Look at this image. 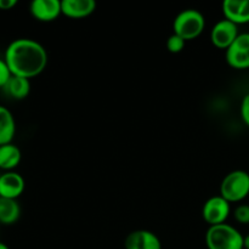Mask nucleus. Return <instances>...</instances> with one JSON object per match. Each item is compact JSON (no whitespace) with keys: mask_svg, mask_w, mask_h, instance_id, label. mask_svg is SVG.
Wrapping results in <instances>:
<instances>
[{"mask_svg":"<svg viewBox=\"0 0 249 249\" xmlns=\"http://www.w3.org/2000/svg\"><path fill=\"white\" fill-rule=\"evenodd\" d=\"M12 75L31 78L40 74L48 65V53L38 41L19 38L7 45L4 55Z\"/></svg>","mask_w":249,"mask_h":249,"instance_id":"obj_1","label":"nucleus"},{"mask_svg":"<svg viewBox=\"0 0 249 249\" xmlns=\"http://www.w3.org/2000/svg\"><path fill=\"white\" fill-rule=\"evenodd\" d=\"M208 249H245L242 233L229 224L209 226L206 233Z\"/></svg>","mask_w":249,"mask_h":249,"instance_id":"obj_2","label":"nucleus"},{"mask_svg":"<svg viewBox=\"0 0 249 249\" xmlns=\"http://www.w3.org/2000/svg\"><path fill=\"white\" fill-rule=\"evenodd\" d=\"M206 27V18L195 9H186L180 12L174 19V33L181 36L185 41L192 40L199 36Z\"/></svg>","mask_w":249,"mask_h":249,"instance_id":"obj_3","label":"nucleus"},{"mask_svg":"<svg viewBox=\"0 0 249 249\" xmlns=\"http://www.w3.org/2000/svg\"><path fill=\"white\" fill-rule=\"evenodd\" d=\"M249 195V174L245 170H233L223 179L220 196L229 203L241 202Z\"/></svg>","mask_w":249,"mask_h":249,"instance_id":"obj_4","label":"nucleus"},{"mask_svg":"<svg viewBox=\"0 0 249 249\" xmlns=\"http://www.w3.org/2000/svg\"><path fill=\"white\" fill-rule=\"evenodd\" d=\"M231 203L219 195L209 198L202 208V216L211 226L225 224L231 212Z\"/></svg>","mask_w":249,"mask_h":249,"instance_id":"obj_5","label":"nucleus"},{"mask_svg":"<svg viewBox=\"0 0 249 249\" xmlns=\"http://www.w3.org/2000/svg\"><path fill=\"white\" fill-rule=\"evenodd\" d=\"M226 62L236 70L249 68V33L238 34L232 45L226 50Z\"/></svg>","mask_w":249,"mask_h":249,"instance_id":"obj_6","label":"nucleus"},{"mask_svg":"<svg viewBox=\"0 0 249 249\" xmlns=\"http://www.w3.org/2000/svg\"><path fill=\"white\" fill-rule=\"evenodd\" d=\"M237 36V24L226 18L215 23V26L213 27L211 32V40L213 45L218 49H223V50H228Z\"/></svg>","mask_w":249,"mask_h":249,"instance_id":"obj_7","label":"nucleus"},{"mask_svg":"<svg viewBox=\"0 0 249 249\" xmlns=\"http://www.w3.org/2000/svg\"><path fill=\"white\" fill-rule=\"evenodd\" d=\"M26 182L21 174L16 172H5L0 175V197L17 199L24 191Z\"/></svg>","mask_w":249,"mask_h":249,"instance_id":"obj_8","label":"nucleus"},{"mask_svg":"<svg viewBox=\"0 0 249 249\" xmlns=\"http://www.w3.org/2000/svg\"><path fill=\"white\" fill-rule=\"evenodd\" d=\"M124 247L125 249H162V243L152 231L136 230L126 236Z\"/></svg>","mask_w":249,"mask_h":249,"instance_id":"obj_9","label":"nucleus"},{"mask_svg":"<svg viewBox=\"0 0 249 249\" xmlns=\"http://www.w3.org/2000/svg\"><path fill=\"white\" fill-rule=\"evenodd\" d=\"M31 14L36 21L51 22L62 14L58 0H34L31 2Z\"/></svg>","mask_w":249,"mask_h":249,"instance_id":"obj_10","label":"nucleus"},{"mask_svg":"<svg viewBox=\"0 0 249 249\" xmlns=\"http://www.w3.org/2000/svg\"><path fill=\"white\" fill-rule=\"evenodd\" d=\"M223 12L226 19L237 26L249 23V0H225Z\"/></svg>","mask_w":249,"mask_h":249,"instance_id":"obj_11","label":"nucleus"},{"mask_svg":"<svg viewBox=\"0 0 249 249\" xmlns=\"http://www.w3.org/2000/svg\"><path fill=\"white\" fill-rule=\"evenodd\" d=\"M62 15L71 18H83L96 9V2L94 0H62Z\"/></svg>","mask_w":249,"mask_h":249,"instance_id":"obj_12","label":"nucleus"},{"mask_svg":"<svg viewBox=\"0 0 249 249\" xmlns=\"http://www.w3.org/2000/svg\"><path fill=\"white\" fill-rule=\"evenodd\" d=\"M22 160L21 150L14 143L0 146V169L5 172H14Z\"/></svg>","mask_w":249,"mask_h":249,"instance_id":"obj_13","label":"nucleus"},{"mask_svg":"<svg viewBox=\"0 0 249 249\" xmlns=\"http://www.w3.org/2000/svg\"><path fill=\"white\" fill-rule=\"evenodd\" d=\"M16 134V122L11 111L0 105V146L11 143Z\"/></svg>","mask_w":249,"mask_h":249,"instance_id":"obj_14","label":"nucleus"},{"mask_svg":"<svg viewBox=\"0 0 249 249\" xmlns=\"http://www.w3.org/2000/svg\"><path fill=\"white\" fill-rule=\"evenodd\" d=\"M5 94L15 100H23L31 92V82L29 79L18 75H12L7 84L2 88Z\"/></svg>","mask_w":249,"mask_h":249,"instance_id":"obj_15","label":"nucleus"},{"mask_svg":"<svg viewBox=\"0 0 249 249\" xmlns=\"http://www.w3.org/2000/svg\"><path fill=\"white\" fill-rule=\"evenodd\" d=\"M21 216V207L17 199L0 197V224L12 225Z\"/></svg>","mask_w":249,"mask_h":249,"instance_id":"obj_16","label":"nucleus"},{"mask_svg":"<svg viewBox=\"0 0 249 249\" xmlns=\"http://www.w3.org/2000/svg\"><path fill=\"white\" fill-rule=\"evenodd\" d=\"M185 43H186V41H185L181 36H179L178 34L174 33L168 38L167 49L172 53H179L184 50Z\"/></svg>","mask_w":249,"mask_h":249,"instance_id":"obj_17","label":"nucleus"},{"mask_svg":"<svg viewBox=\"0 0 249 249\" xmlns=\"http://www.w3.org/2000/svg\"><path fill=\"white\" fill-rule=\"evenodd\" d=\"M233 216H235V220L237 223L247 225V224H249V206H247V204L238 206L233 212Z\"/></svg>","mask_w":249,"mask_h":249,"instance_id":"obj_18","label":"nucleus"},{"mask_svg":"<svg viewBox=\"0 0 249 249\" xmlns=\"http://www.w3.org/2000/svg\"><path fill=\"white\" fill-rule=\"evenodd\" d=\"M12 77V73L10 71L9 66L5 62L4 58H0V88H4Z\"/></svg>","mask_w":249,"mask_h":249,"instance_id":"obj_19","label":"nucleus"},{"mask_svg":"<svg viewBox=\"0 0 249 249\" xmlns=\"http://www.w3.org/2000/svg\"><path fill=\"white\" fill-rule=\"evenodd\" d=\"M241 118L245 122V124L249 126V92L243 97L242 104H241Z\"/></svg>","mask_w":249,"mask_h":249,"instance_id":"obj_20","label":"nucleus"},{"mask_svg":"<svg viewBox=\"0 0 249 249\" xmlns=\"http://www.w3.org/2000/svg\"><path fill=\"white\" fill-rule=\"evenodd\" d=\"M17 5V0H0V10H11Z\"/></svg>","mask_w":249,"mask_h":249,"instance_id":"obj_21","label":"nucleus"},{"mask_svg":"<svg viewBox=\"0 0 249 249\" xmlns=\"http://www.w3.org/2000/svg\"><path fill=\"white\" fill-rule=\"evenodd\" d=\"M245 249H249V235L245 237Z\"/></svg>","mask_w":249,"mask_h":249,"instance_id":"obj_22","label":"nucleus"},{"mask_svg":"<svg viewBox=\"0 0 249 249\" xmlns=\"http://www.w3.org/2000/svg\"><path fill=\"white\" fill-rule=\"evenodd\" d=\"M0 249H10L9 247H7L6 245H5V243H2V242H0Z\"/></svg>","mask_w":249,"mask_h":249,"instance_id":"obj_23","label":"nucleus"}]
</instances>
